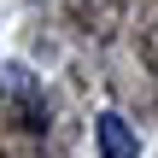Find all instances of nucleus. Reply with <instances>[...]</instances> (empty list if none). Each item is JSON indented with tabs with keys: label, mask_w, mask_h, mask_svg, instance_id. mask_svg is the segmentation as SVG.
<instances>
[{
	"label": "nucleus",
	"mask_w": 158,
	"mask_h": 158,
	"mask_svg": "<svg viewBox=\"0 0 158 158\" xmlns=\"http://www.w3.org/2000/svg\"><path fill=\"white\" fill-rule=\"evenodd\" d=\"M94 135H100V158H141V135H135L117 111H100Z\"/></svg>",
	"instance_id": "nucleus-1"
}]
</instances>
